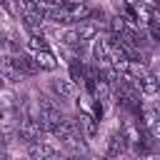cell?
Instances as JSON below:
<instances>
[{
	"label": "cell",
	"instance_id": "ba28073f",
	"mask_svg": "<svg viewBox=\"0 0 160 160\" xmlns=\"http://www.w3.org/2000/svg\"><path fill=\"white\" fill-rule=\"evenodd\" d=\"M135 82H138L140 95H155V92H158V78H155V72H150V70H148L142 78H138Z\"/></svg>",
	"mask_w": 160,
	"mask_h": 160
},
{
	"label": "cell",
	"instance_id": "3957f363",
	"mask_svg": "<svg viewBox=\"0 0 160 160\" xmlns=\"http://www.w3.org/2000/svg\"><path fill=\"white\" fill-rule=\"evenodd\" d=\"M28 155H30V160H62V158L58 155V150H55L50 142H42V140L30 142V145H28Z\"/></svg>",
	"mask_w": 160,
	"mask_h": 160
},
{
	"label": "cell",
	"instance_id": "4fadbf2b",
	"mask_svg": "<svg viewBox=\"0 0 160 160\" xmlns=\"http://www.w3.org/2000/svg\"><path fill=\"white\" fill-rule=\"evenodd\" d=\"M2 85H5V80H2V78H0V88H2Z\"/></svg>",
	"mask_w": 160,
	"mask_h": 160
},
{
	"label": "cell",
	"instance_id": "7a4b0ae2",
	"mask_svg": "<svg viewBox=\"0 0 160 160\" xmlns=\"http://www.w3.org/2000/svg\"><path fill=\"white\" fill-rule=\"evenodd\" d=\"M128 140H125V135L120 132V130H112L110 135H108V140H105V158H120V155H125L128 152Z\"/></svg>",
	"mask_w": 160,
	"mask_h": 160
},
{
	"label": "cell",
	"instance_id": "30bf717a",
	"mask_svg": "<svg viewBox=\"0 0 160 160\" xmlns=\"http://www.w3.org/2000/svg\"><path fill=\"white\" fill-rule=\"evenodd\" d=\"M82 78H85V65L78 58H72L70 60V82L78 85V82H82Z\"/></svg>",
	"mask_w": 160,
	"mask_h": 160
},
{
	"label": "cell",
	"instance_id": "277c9868",
	"mask_svg": "<svg viewBox=\"0 0 160 160\" xmlns=\"http://www.w3.org/2000/svg\"><path fill=\"white\" fill-rule=\"evenodd\" d=\"M10 60H12V65H15V70L20 75H35V72H40L38 65H35V60H32V55H28V52H18Z\"/></svg>",
	"mask_w": 160,
	"mask_h": 160
},
{
	"label": "cell",
	"instance_id": "8992f818",
	"mask_svg": "<svg viewBox=\"0 0 160 160\" xmlns=\"http://www.w3.org/2000/svg\"><path fill=\"white\" fill-rule=\"evenodd\" d=\"M50 90H52L55 98H60V100L75 98V85H72L70 80H60V78H55V80H50Z\"/></svg>",
	"mask_w": 160,
	"mask_h": 160
},
{
	"label": "cell",
	"instance_id": "5bb4252c",
	"mask_svg": "<svg viewBox=\"0 0 160 160\" xmlns=\"http://www.w3.org/2000/svg\"><path fill=\"white\" fill-rule=\"evenodd\" d=\"M2 5H5V0H0V8H2Z\"/></svg>",
	"mask_w": 160,
	"mask_h": 160
},
{
	"label": "cell",
	"instance_id": "2e32d148",
	"mask_svg": "<svg viewBox=\"0 0 160 160\" xmlns=\"http://www.w3.org/2000/svg\"><path fill=\"white\" fill-rule=\"evenodd\" d=\"M0 148H2V142H0Z\"/></svg>",
	"mask_w": 160,
	"mask_h": 160
},
{
	"label": "cell",
	"instance_id": "8fae6325",
	"mask_svg": "<svg viewBox=\"0 0 160 160\" xmlns=\"http://www.w3.org/2000/svg\"><path fill=\"white\" fill-rule=\"evenodd\" d=\"M108 25H110V30H112V35H115V38H118V35H120V32H122V30H125V28H128V20H125V18H122V15H112V18H110V22H108Z\"/></svg>",
	"mask_w": 160,
	"mask_h": 160
},
{
	"label": "cell",
	"instance_id": "6da1fadb",
	"mask_svg": "<svg viewBox=\"0 0 160 160\" xmlns=\"http://www.w3.org/2000/svg\"><path fill=\"white\" fill-rule=\"evenodd\" d=\"M40 132H42V128H40V122H38L35 118L25 115V118L18 120V128H15L18 140H22V142L30 145V142H38V140H40Z\"/></svg>",
	"mask_w": 160,
	"mask_h": 160
},
{
	"label": "cell",
	"instance_id": "52a82bcc",
	"mask_svg": "<svg viewBox=\"0 0 160 160\" xmlns=\"http://www.w3.org/2000/svg\"><path fill=\"white\" fill-rule=\"evenodd\" d=\"M32 60H35L38 70H48V72H52V70L58 68V58H55L50 50H38V52L32 55Z\"/></svg>",
	"mask_w": 160,
	"mask_h": 160
},
{
	"label": "cell",
	"instance_id": "5b68a950",
	"mask_svg": "<svg viewBox=\"0 0 160 160\" xmlns=\"http://www.w3.org/2000/svg\"><path fill=\"white\" fill-rule=\"evenodd\" d=\"M75 125H78V130H80L82 140H85V138L90 140V138H95V132H98V120H95V118H92L90 112H80V115H78V122H75Z\"/></svg>",
	"mask_w": 160,
	"mask_h": 160
},
{
	"label": "cell",
	"instance_id": "9a60e30c",
	"mask_svg": "<svg viewBox=\"0 0 160 160\" xmlns=\"http://www.w3.org/2000/svg\"><path fill=\"white\" fill-rule=\"evenodd\" d=\"M68 160H78V158H68Z\"/></svg>",
	"mask_w": 160,
	"mask_h": 160
},
{
	"label": "cell",
	"instance_id": "7c38bea8",
	"mask_svg": "<svg viewBox=\"0 0 160 160\" xmlns=\"http://www.w3.org/2000/svg\"><path fill=\"white\" fill-rule=\"evenodd\" d=\"M28 48H30L32 52H38V50H48L45 35H30V40H28Z\"/></svg>",
	"mask_w": 160,
	"mask_h": 160
},
{
	"label": "cell",
	"instance_id": "9c48e42d",
	"mask_svg": "<svg viewBox=\"0 0 160 160\" xmlns=\"http://www.w3.org/2000/svg\"><path fill=\"white\" fill-rule=\"evenodd\" d=\"M75 32H78V40H80V45H82V42L98 38V25H95V22H82V25L75 28Z\"/></svg>",
	"mask_w": 160,
	"mask_h": 160
}]
</instances>
